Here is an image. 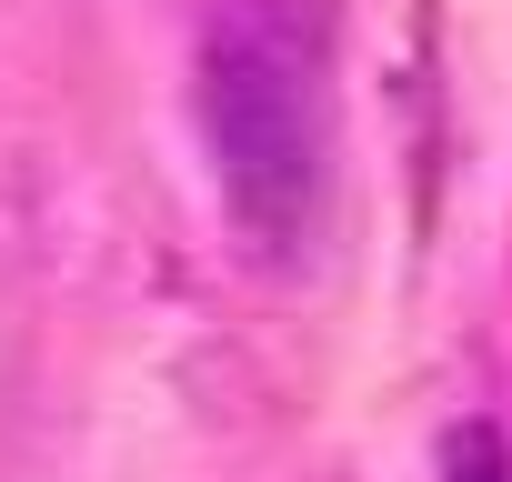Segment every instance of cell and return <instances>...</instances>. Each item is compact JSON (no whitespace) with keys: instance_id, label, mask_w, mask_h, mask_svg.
<instances>
[{"instance_id":"cell-2","label":"cell","mask_w":512,"mask_h":482,"mask_svg":"<svg viewBox=\"0 0 512 482\" xmlns=\"http://www.w3.org/2000/svg\"><path fill=\"white\" fill-rule=\"evenodd\" d=\"M442 482H512L502 432H492V422H462V432H452V452H442Z\"/></svg>"},{"instance_id":"cell-1","label":"cell","mask_w":512,"mask_h":482,"mask_svg":"<svg viewBox=\"0 0 512 482\" xmlns=\"http://www.w3.org/2000/svg\"><path fill=\"white\" fill-rule=\"evenodd\" d=\"M201 141L251 252L292 262L332 191V11L322 0H211L191 61Z\"/></svg>"}]
</instances>
